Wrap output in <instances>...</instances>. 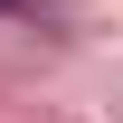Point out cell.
I'll list each match as a JSON object with an SVG mask.
<instances>
[{
    "instance_id": "cell-1",
    "label": "cell",
    "mask_w": 123,
    "mask_h": 123,
    "mask_svg": "<svg viewBox=\"0 0 123 123\" xmlns=\"http://www.w3.org/2000/svg\"><path fill=\"white\" fill-rule=\"evenodd\" d=\"M0 10H38V0H0Z\"/></svg>"
}]
</instances>
